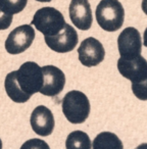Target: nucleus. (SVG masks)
I'll return each mask as SVG.
<instances>
[{"label":"nucleus","instance_id":"ddd939ff","mask_svg":"<svg viewBox=\"0 0 147 149\" xmlns=\"http://www.w3.org/2000/svg\"><path fill=\"white\" fill-rule=\"evenodd\" d=\"M92 149H124L122 141L111 132H101L95 137Z\"/></svg>","mask_w":147,"mask_h":149},{"label":"nucleus","instance_id":"2eb2a0df","mask_svg":"<svg viewBox=\"0 0 147 149\" xmlns=\"http://www.w3.org/2000/svg\"><path fill=\"white\" fill-rule=\"evenodd\" d=\"M28 0H0V5L10 15H17L25 9Z\"/></svg>","mask_w":147,"mask_h":149},{"label":"nucleus","instance_id":"412c9836","mask_svg":"<svg viewBox=\"0 0 147 149\" xmlns=\"http://www.w3.org/2000/svg\"><path fill=\"white\" fill-rule=\"evenodd\" d=\"M36 1H39V2H50L52 0H36Z\"/></svg>","mask_w":147,"mask_h":149},{"label":"nucleus","instance_id":"39448f33","mask_svg":"<svg viewBox=\"0 0 147 149\" xmlns=\"http://www.w3.org/2000/svg\"><path fill=\"white\" fill-rule=\"evenodd\" d=\"M65 21L59 10L54 7H42L38 9L32 19V25L44 36H54L65 26Z\"/></svg>","mask_w":147,"mask_h":149},{"label":"nucleus","instance_id":"f257e3e1","mask_svg":"<svg viewBox=\"0 0 147 149\" xmlns=\"http://www.w3.org/2000/svg\"><path fill=\"white\" fill-rule=\"evenodd\" d=\"M42 85V68L34 61L23 63L17 70L9 72L4 81L6 94L17 103L27 102L32 95L40 92Z\"/></svg>","mask_w":147,"mask_h":149},{"label":"nucleus","instance_id":"f8f14e48","mask_svg":"<svg viewBox=\"0 0 147 149\" xmlns=\"http://www.w3.org/2000/svg\"><path fill=\"white\" fill-rule=\"evenodd\" d=\"M68 11L70 21L78 29L87 31L91 28L93 17L88 0H72Z\"/></svg>","mask_w":147,"mask_h":149},{"label":"nucleus","instance_id":"20e7f679","mask_svg":"<svg viewBox=\"0 0 147 149\" xmlns=\"http://www.w3.org/2000/svg\"><path fill=\"white\" fill-rule=\"evenodd\" d=\"M62 112L72 124H83L90 114V102L81 91L72 90L65 94L61 102Z\"/></svg>","mask_w":147,"mask_h":149},{"label":"nucleus","instance_id":"6ab92c4d","mask_svg":"<svg viewBox=\"0 0 147 149\" xmlns=\"http://www.w3.org/2000/svg\"><path fill=\"white\" fill-rule=\"evenodd\" d=\"M143 43H144V45L147 47V28L144 32V36H143Z\"/></svg>","mask_w":147,"mask_h":149},{"label":"nucleus","instance_id":"6e6552de","mask_svg":"<svg viewBox=\"0 0 147 149\" xmlns=\"http://www.w3.org/2000/svg\"><path fill=\"white\" fill-rule=\"evenodd\" d=\"M47 46L58 53H65L75 49L78 44V33L72 26L65 24L62 31L54 36H44Z\"/></svg>","mask_w":147,"mask_h":149},{"label":"nucleus","instance_id":"f3484780","mask_svg":"<svg viewBox=\"0 0 147 149\" xmlns=\"http://www.w3.org/2000/svg\"><path fill=\"white\" fill-rule=\"evenodd\" d=\"M13 15L8 13L1 5H0V30H6L10 27L13 23Z\"/></svg>","mask_w":147,"mask_h":149},{"label":"nucleus","instance_id":"4be33fe9","mask_svg":"<svg viewBox=\"0 0 147 149\" xmlns=\"http://www.w3.org/2000/svg\"><path fill=\"white\" fill-rule=\"evenodd\" d=\"M0 149H2V141L0 139Z\"/></svg>","mask_w":147,"mask_h":149},{"label":"nucleus","instance_id":"dca6fc26","mask_svg":"<svg viewBox=\"0 0 147 149\" xmlns=\"http://www.w3.org/2000/svg\"><path fill=\"white\" fill-rule=\"evenodd\" d=\"M21 149H50V147L44 140L34 138L26 141L22 145Z\"/></svg>","mask_w":147,"mask_h":149},{"label":"nucleus","instance_id":"9d476101","mask_svg":"<svg viewBox=\"0 0 147 149\" xmlns=\"http://www.w3.org/2000/svg\"><path fill=\"white\" fill-rule=\"evenodd\" d=\"M43 85L40 93L49 97L58 95L65 85V74L60 68L54 65H45L42 68Z\"/></svg>","mask_w":147,"mask_h":149},{"label":"nucleus","instance_id":"7ed1b4c3","mask_svg":"<svg viewBox=\"0 0 147 149\" xmlns=\"http://www.w3.org/2000/svg\"><path fill=\"white\" fill-rule=\"evenodd\" d=\"M96 19L101 29L116 32L122 28L125 9L118 0H101L96 7Z\"/></svg>","mask_w":147,"mask_h":149},{"label":"nucleus","instance_id":"1a4fd4ad","mask_svg":"<svg viewBox=\"0 0 147 149\" xmlns=\"http://www.w3.org/2000/svg\"><path fill=\"white\" fill-rule=\"evenodd\" d=\"M79 60L85 66H96L103 61L105 50L101 42L93 37L85 39L78 48Z\"/></svg>","mask_w":147,"mask_h":149},{"label":"nucleus","instance_id":"423d86ee","mask_svg":"<svg viewBox=\"0 0 147 149\" xmlns=\"http://www.w3.org/2000/svg\"><path fill=\"white\" fill-rule=\"evenodd\" d=\"M35 39V30L30 25L15 28L5 41V49L9 54H20L28 49Z\"/></svg>","mask_w":147,"mask_h":149},{"label":"nucleus","instance_id":"f03ea898","mask_svg":"<svg viewBox=\"0 0 147 149\" xmlns=\"http://www.w3.org/2000/svg\"><path fill=\"white\" fill-rule=\"evenodd\" d=\"M118 70L126 79L132 82V91L140 100H147V61L139 55L132 59L120 58Z\"/></svg>","mask_w":147,"mask_h":149},{"label":"nucleus","instance_id":"aec40b11","mask_svg":"<svg viewBox=\"0 0 147 149\" xmlns=\"http://www.w3.org/2000/svg\"><path fill=\"white\" fill-rule=\"evenodd\" d=\"M136 149H147V143H143V144H140Z\"/></svg>","mask_w":147,"mask_h":149},{"label":"nucleus","instance_id":"a211bd4d","mask_svg":"<svg viewBox=\"0 0 147 149\" xmlns=\"http://www.w3.org/2000/svg\"><path fill=\"white\" fill-rule=\"evenodd\" d=\"M141 7H142V10L144 11L145 15H147V0H142Z\"/></svg>","mask_w":147,"mask_h":149},{"label":"nucleus","instance_id":"9b49d317","mask_svg":"<svg viewBox=\"0 0 147 149\" xmlns=\"http://www.w3.org/2000/svg\"><path fill=\"white\" fill-rule=\"evenodd\" d=\"M31 127L37 135L47 137L52 134L55 120L52 111L44 105H39L33 110L30 118Z\"/></svg>","mask_w":147,"mask_h":149},{"label":"nucleus","instance_id":"0eeeda50","mask_svg":"<svg viewBox=\"0 0 147 149\" xmlns=\"http://www.w3.org/2000/svg\"><path fill=\"white\" fill-rule=\"evenodd\" d=\"M118 47L121 58L132 59L141 55V36L136 28L128 27L120 34L118 38Z\"/></svg>","mask_w":147,"mask_h":149},{"label":"nucleus","instance_id":"4468645a","mask_svg":"<svg viewBox=\"0 0 147 149\" xmlns=\"http://www.w3.org/2000/svg\"><path fill=\"white\" fill-rule=\"evenodd\" d=\"M66 149H92L90 138L85 132L74 131L70 133L65 140Z\"/></svg>","mask_w":147,"mask_h":149}]
</instances>
